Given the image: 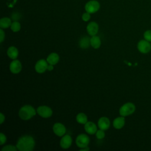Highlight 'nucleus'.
I'll use <instances>...</instances> for the list:
<instances>
[{"mask_svg": "<svg viewBox=\"0 0 151 151\" xmlns=\"http://www.w3.org/2000/svg\"><path fill=\"white\" fill-rule=\"evenodd\" d=\"M11 20L7 17H4L0 20V27L1 28H7L11 25Z\"/></svg>", "mask_w": 151, "mask_h": 151, "instance_id": "nucleus-20", "label": "nucleus"}, {"mask_svg": "<svg viewBox=\"0 0 151 151\" xmlns=\"http://www.w3.org/2000/svg\"><path fill=\"white\" fill-rule=\"evenodd\" d=\"M100 8V4L98 1L95 0L90 1L85 5V9L86 12L93 14L97 12Z\"/></svg>", "mask_w": 151, "mask_h": 151, "instance_id": "nucleus-5", "label": "nucleus"}, {"mask_svg": "<svg viewBox=\"0 0 151 151\" xmlns=\"http://www.w3.org/2000/svg\"><path fill=\"white\" fill-rule=\"evenodd\" d=\"M0 116H1V117H0V120H1V124H2L3 122H4V121L5 120V116L2 113H0Z\"/></svg>", "mask_w": 151, "mask_h": 151, "instance_id": "nucleus-30", "label": "nucleus"}, {"mask_svg": "<svg viewBox=\"0 0 151 151\" xmlns=\"http://www.w3.org/2000/svg\"><path fill=\"white\" fill-rule=\"evenodd\" d=\"M7 54L10 58L12 60H15L18 55V51L16 47L11 46L8 48L7 50Z\"/></svg>", "mask_w": 151, "mask_h": 151, "instance_id": "nucleus-17", "label": "nucleus"}, {"mask_svg": "<svg viewBox=\"0 0 151 151\" xmlns=\"http://www.w3.org/2000/svg\"><path fill=\"white\" fill-rule=\"evenodd\" d=\"M76 120L80 124H85L87 122V117L84 113H80L76 116Z\"/></svg>", "mask_w": 151, "mask_h": 151, "instance_id": "nucleus-21", "label": "nucleus"}, {"mask_svg": "<svg viewBox=\"0 0 151 151\" xmlns=\"http://www.w3.org/2000/svg\"><path fill=\"white\" fill-rule=\"evenodd\" d=\"M35 145V140L32 136L25 135L18 139L16 146L20 151H31L34 148Z\"/></svg>", "mask_w": 151, "mask_h": 151, "instance_id": "nucleus-1", "label": "nucleus"}, {"mask_svg": "<svg viewBox=\"0 0 151 151\" xmlns=\"http://www.w3.org/2000/svg\"><path fill=\"white\" fill-rule=\"evenodd\" d=\"M110 120L106 117H101L98 120V126L100 129L106 130L110 127Z\"/></svg>", "mask_w": 151, "mask_h": 151, "instance_id": "nucleus-13", "label": "nucleus"}, {"mask_svg": "<svg viewBox=\"0 0 151 151\" xmlns=\"http://www.w3.org/2000/svg\"><path fill=\"white\" fill-rule=\"evenodd\" d=\"M87 31L91 36L96 35L99 31V25L95 22H90L87 26Z\"/></svg>", "mask_w": 151, "mask_h": 151, "instance_id": "nucleus-12", "label": "nucleus"}, {"mask_svg": "<svg viewBox=\"0 0 151 151\" xmlns=\"http://www.w3.org/2000/svg\"><path fill=\"white\" fill-rule=\"evenodd\" d=\"M96 137H97V139H103V138L104 137V136H105V133H104L103 130L100 129V130H97V132H96Z\"/></svg>", "mask_w": 151, "mask_h": 151, "instance_id": "nucleus-24", "label": "nucleus"}, {"mask_svg": "<svg viewBox=\"0 0 151 151\" xmlns=\"http://www.w3.org/2000/svg\"><path fill=\"white\" fill-rule=\"evenodd\" d=\"M124 123H125L124 118L123 116H121V117L116 118L113 121V124L115 129H120L124 126Z\"/></svg>", "mask_w": 151, "mask_h": 151, "instance_id": "nucleus-15", "label": "nucleus"}, {"mask_svg": "<svg viewBox=\"0 0 151 151\" xmlns=\"http://www.w3.org/2000/svg\"><path fill=\"white\" fill-rule=\"evenodd\" d=\"M53 68H54V67H53V65L50 64V65H48V68H47V70H48V71H51V70H53Z\"/></svg>", "mask_w": 151, "mask_h": 151, "instance_id": "nucleus-32", "label": "nucleus"}, {"mask_svg": "<svg viewBox=\"0 0 151 151\" xmlns=\"http://www.w3.org/2000/svg\"><path fill=\"white\" fill-rule=\"evenodd\" d=\"M90 44L93 48L97 49L100 47L101 40L98 36L94 35L90 38Z\"/></svg>", "mask_w": 151, "mask_h": 151, "instance_id": "nucleus-18", "label": "nucleus"}, {"mask_svg": "<svg viewBox=\"0 0 151 151\" xmlns=\"http://www.w3.org/2000/svg\"><path fill=\"white\" fill-rule=\"evenodd\" d=\"M12 19L14 20H17V19H18L19 18V15H18V14H17V13H14L13 14H12Z\"/></svg>", "mask_w": 151, "mask_h": 151, "instance_id": "nucleus-29", "label": "nucleus"}, {"mask_svg": "<svg viewBox=\"0 0 151 151\" xmlns=\"http://www.w3.org/2000/svg\"><path fill=\"white\" fill-rule=\"evenodd\" d=\"M19 117L24 120H29L36 114L34 108L30 105H25L22 107L18 113Z\"/></svg>", "mask_w": 151, "mask_h": 151, "instance_id": "nucleus-2", "label": "nucleus"}, {"mask_svg": "<svg viewBox=\"0 0 151 151\" xmlns=\"http://www.w3.org/2000/svg\"><path fill=\"white\" fill-rule=\"evenodd\" d=\"M37 113L43 118H48L52 116V111L51 109L46 106H41L37 108Z\"/></svg>", "mask_w": 151, "mask_h": 151, "instance_id": "nucleus-6", "label": "nucleus"}, {"mask_svg": "<svg viewBox=\"0 0 151 151\" xmlns=\"http://www.w3.org/2000/svg\"><path fill=\"white\" fill-rule=\"evenodd\" d=\"M6 136L2 133H0V145H2L3 144H4L6 142Z\"/></svg>", "mask_w": 151, "mask_h": 151, "instance_id": "nucleus-26", "label": "nucleus"}, {"mask_svg": "<svg viewBox=\"0 0 151 151\" xmlns=\"http://www.w3.org/2000/svg\"><path fill=\"white\" fill-rule=\"evenodd\" d=\"M90 18V13L88 12H86V13H84L82 15V19L83 21H88Z\"/></svg>", "mask_w": 151, "mask_h": 151, "instance_id": "nucleus-27", "label": "nucleus"}, {"mask_svg": "<svg viewBox=\"0 0 151 151\" xmlns=\"http://www.w3.org/2000/svg\"><path fill=\"white\" fill-rule=\"evenodd\" d=\"M72 143V139L68 134L64 135L60 140V146L63 149H68L70 147Z\"/></svg>", "mask_w": 151, "mask_h": 151, "instance_id": "nucleus-11", "label": "nucleus"}, {"mask_svg": "<svg viewBox=\"0 0 151 151\" xmlns=\"http://www.w3.org/2000/svg\"><path fill=\"white\" fill-rule=\"evenodd\" d=\"M137 48L142 53H147L151 49V46L149 41L145 40H141L138 42Z\"/></svg>", "mask_w": 151, "mask_h": 151, "instance_id": "nucleus-8", "label": "nucleus"}, {"mask_svg": "<svg viewBox=\"0 0 151 151\" xmlns=\"http://www.w3.org/2000/svg\"><path fill=\"white\" fill-rule=\"evenodd\" d=\"M84 129L90 134H93L97 132V126L92 122H87L84 124Z\"/></svg>", "mask_w": 151, "mask_h": 151, "instance_id": "nucleus-14", "label": "nucleus"}, {"mask_svg": "<svg viewBox=\"0 0 151 151\" xmlns=\"http://www.w3.org/2000/svg\"><path fill=\"white\" fill-rule=\"evenodd\" d=\"M52 129L54 133L58 136H63L66 132L65 126L60 123H55L53 126Z\"/></svg>", "mask_w": 151, "mask_h": 151, "instance_id": "nucleus-9", "label": "nucleus"}, {"mask_svg": "<svg viewBox=\"0 0 151 151\" xmlns=\"http://www.w3.org/2000/svg\"><path fill=\"white\" fill-rule=\"evenodd\" d=\"M59 55L55 52H52L51 53L47 58V61L48 63L49 64H51V65H55L56 64L58 61H59Z\"/></svg>", "mask_w": 151, "mask_h": 151, "instance_id": "nucleus-16", "label": "nucleus"}, {"mask_svg": "<svg viewBox=\"0 0 151 151\" xmlns=\"http://www.w3.org/2000/svg\"><path fill=\"white\" fill-rule=\"evenodd\" d=\"M135 110V106L132 103H127L123 104L119 110V113L122 116H127L132 114Z\"/></svg>", "mask_w": 151, "mask_h": 151, "instance_id": "nucleus-3", "label": "nucleus"}, {"mask_svg": "<svg viewBox=\"0 0 151 151\" xmlns=\"http://www.w3.org/2000/svg\"><path fill=\"white\" fill-rule=\"evenodd\" d=\"M18 150L17 146L13 145H6L2 149V151H17Z\"/></svg>", "mask_w": 151, "mask_h": 151, "instance_id": "nucleus-23", "label": "nucleus"}, {"mask_svg": "<svg viewBox=\"0 0 151 151\" xmlns=\"http://www.w3.org/2000/svg\"><path fill=\"white\" fill-rule=\"evenodd\" d=\"M4 38H5V33L4 31L2 29H0V42H2V41L4 40Z\"/></svg>", "mask_w": 151, "mask_h": 151, "instance_id": "nucleus-28", "label": "nucleus"}, {"mask_svg": "<svg viewBox=\"0 0 151 151\" xmlns=\"http://www.w3.org/2000/svg\"><path fill=\"white\" fill-rule=\"evenodd\" d=\"M76 145L80 148L87 147L90 142L88 136L85 134H80L76 138Z\"/></svg>", "mask_w": 151, "mask_h": 151, "instance_id": "nucleus-4", "label": "nucleus"}, {"mask_svg": "<svg viewBox=\"0 0 151 151\" xmlns=\"http://www.w3.org/2000/svg\"><path fill=\"white\" fill-rule=\"evenodd\" d=\"M48 63L47 61L44 59L38 60L35 65V71L38 73H44L48 68Z\"/></svg>", "mask_w": 151, "mask_h": 151, "instance_id": "nucleus-7", "label": "nucleus"}, {"mask_svg": "<svg viewBox=\"0 0 151 151\" xmlns=\"http://www.w3.org/2000/svg\"><path fill=\"white\" fill-rule=\"evenodd\" d=\"M89 149H90L89 147H88V146H87V147H85L80 148V151H87V150H88Z\"/></svg>", "mask_w": 151, "mask_h": 151, "instance_id": "nucleus-31", "label": "nucleus"}, {"mask_svg": "<svg viewBox=\"0 0 151 151\" xmlns=\"http://www.w3.org/2000/svg\"><path fill=\"white\" fill-rule=\"evenodd\" d=\"M144 38L146 41L151 42V30H147L144 33Z\"/></svg>", "mask_w": 151, "mask_h": 151, "instance_id": "nucleus-25", "label": "nucleus"}, {"mask_svg": "<svg viewBox=\"0 0 151 151\" xmlns=\"http://www.w3.org/2000/svg\"><path fill=\"white\" fill-rule=\"evenodd\" d=\"M90 44V39L88 37H84L80 40L79 46L83 49L87 48Z\"/></svg>", "mask_w": 151, "mask_h": 151, "instance_id": "nucleus-19", "label": "nucleus"}, {"mask_svg": "<svg viewBox=\"0 0 151 151\" xmlns=\"http://www.w3.org/2000/svg\"><path fill=\"white\" fill-rule=\"evenodd\" d=\"M11 29L13 32H18L21 29V25L17 21H14L11 25Z\"/></svg>", "mask_w": 151, "mask_h": 151, "instance_id": "nucleus-22", "label": "nucleus"}, {"mask_svg": "<svg viewBox=\"0 0 151 151\" xmlns=\"http://www.w3.org/2000/svg\"><path fill=\"white\" fill-rule=\"evenodd\" d=\"M9 69L12 73L18 74L21 71L22 69L21 63L19 60H14L9 65Z\"/></svg>", "mask_w": 151, "mask_h": 151, "instance_id": "nucleus-10", "label": "nucleus"}]
</instances>
